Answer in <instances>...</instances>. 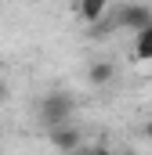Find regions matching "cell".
Returning a JSON list of instances; mask_svg holds the SVG:
<instances>
[{"label":"cell","instance_id":"cell-1","mask_svg":"<svg viewBox=\"0 0 152 155\" xmlns=\"http://www.w3.org/2000/svg\"><path fill=\"white\" fill-rule=\"evenodd\" d=\"M76 112V97L69 90H47L43 94V101H40V123L47 126V130H54V126H65Z\"/></svg>","mask_w":152,"mask_h":155},{"label":"cell","instance_id":"cell-7","mask_svg":"<svg viewBox=\"0 0 152 155\" xmlns=\"http://www.w3.org/2000/svg\"><path fill=\"white\" fill-rule=\"evenodd\" d=\"M141 134H145V137H149V141H152V119H149V123H145V126H141Z\"/></svg>","mask_w":152,"mask_h":155},{"label":"cell","instance_id":"cell-4","mask_svg":"<svg viewBox=\"0 0 152 155\" xmlns=\"http://www.w3.org/2000/svg\"><path fill=\"white\" fill-rule=\"evenodd\" d=\"M112 79H116V65L109 58H94V61L87 65V83H91V87H109Z\"/></svg>","mask_w":152,"mask_h":155},{"label":"cell","instance_id":"cell-8","mask_svg":"<svg viewBox=\"0 0 152 155\" xmlns=\"http://www.w3.org/2000/svg\"><path fill=\"white\" fill-rule=\"evenodd\" d=\"M4 97H7V83L0 79V105H4Z\"/></svg>","mask_w":152,"mask_h":155},{"label":"cell","instance_id":"cell-9","mask_svg":"<svg viewBox=\"0 0 152 155\" xmlns=\"http://www.w3.org/2000/svg\"><path fill=\"white\" fill-rule=\"evenodd\" d=\"M94 155H109V152H105V148H98V152H94Z\"/></svg>","mask_w":152,"mask_h":155},{"label":"cell","instance_id":"cell-2","mask_svg":"<svg viewBox=\"0 0 152 155\" xmlns=\"http://www.w3.org/2000/svg\"><path fill=\"white\" fill-rule=\"evenodd\" d=\"M109 18H112L116 29H134V33H141V29L152 25V7L149 4H127V7H116Z\"/></svg>","mask_w":152,"mask_h":155},{"label":"cell","instance_id":"cell-5","mask_svg":"<svg viewBox=\"0 0 152 155\" xmlns=\"http://www.w3.org/2000/svg\"><path fill=\"white\" fill-rule=\"evenodd\" d=\"M73 11H76V18H83L87 25H98V22H105L109 4H105V0H83V4H76Z\"/></svg>","mask_w":152,"mask_h":155},{"label":"cell","instance_id":"cell-10","mask_svg":"<svg viewBox=\"0 0 152 155\" xmlns=\"http://www.w3.org/2000/svg\"><path fill=\"white\" fill-rule=\"evenodd\" d=\"M123 155H134V152H123Z\"/></svg>","mask_w":152,"mask_h":155},{"label":"cell","instance_id":"cell-6","mask_svg":"<svg viewBox=\"0 0 152 155\" xmlns=\"http://www.w3.org/2000/svg\"><path fill=\"white\" fill-rule=\"evenodd\" d=\"M134 58L138 61H152V25L134 33Z\"/></svg>","mask_w":152,"mask_h":155},{"label":"cell","instance_id":"cell-3","mask_svg":"<svg viewBox=\"0 0 152 155\" xmlns=\"http://www.w3.org/2000/svg\"><path fill=\"white\" fill-rule=\"evenodd\" d=\"M47 141H51V148L54 152H76L80 144H83V134H80V126L76 123H65V126H54V130H47Z\"/></svg>","mask_w":152,"mask_h":155}]
</instances>
